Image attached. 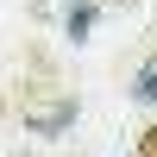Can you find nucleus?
I'll return each mask as SVG.
<instances>
[{
    "label": "nucleus",
    "instance_id": "nucleus-4",
    "mask_svg": "<svg viewBox=\"0 0 157 157\" xmlns=\"http://www.w3.org/2000/svg\"><path fill=\"white\" fill-rule=\"evenodd\" d=\"M132 157H138V151H132Z\"/></svg>",
    "mask_w": 157,
    "mask_h": 157
},
{
    "label": "nucleus",
    "instance_id": "nucleus-3",
    "mask_svg": "<svg viewBox=\"0 0 157 157\" xmlns=\"http://www.w3.org/2000/svg\"><path fill=\"white\" fill-rule=\"evenodd\" d=\"M138 157H157V126H145V132H138Z\"/></svg>",
    "mask_w": 157,
    "mask_h": 157
},
{
    "label": "nucleus",
    "instance_id": "nucleus-2",
    "mask_svg": "<svg viewBox=\"0 0 157 157\" xmlns=\"http://www.w3.org/2000/svg\"><path fill=\"white\" fill-rule=\"evenodd\" d=\"M88 19H94V6H69V38H82Z\"/></svg>",
    "mask_w": 157,
    "mask_h": 157
},
{
    "label": "nucleus",
    "instance_id": "nucleus-1",
    "mask_svg": "<svg viewBox=\"0 0 157 157\" xmlns=\"http://www.w3.org/2000/svg\"><path fill=\"white\" fill-rule=\"evenodd\" d=\"M132 101H138V107H157V50L145 57V69H138V82H132Z\"/></svg>",
    "mask_w": 157,
    "mask_h": 157
}]
</instances>
